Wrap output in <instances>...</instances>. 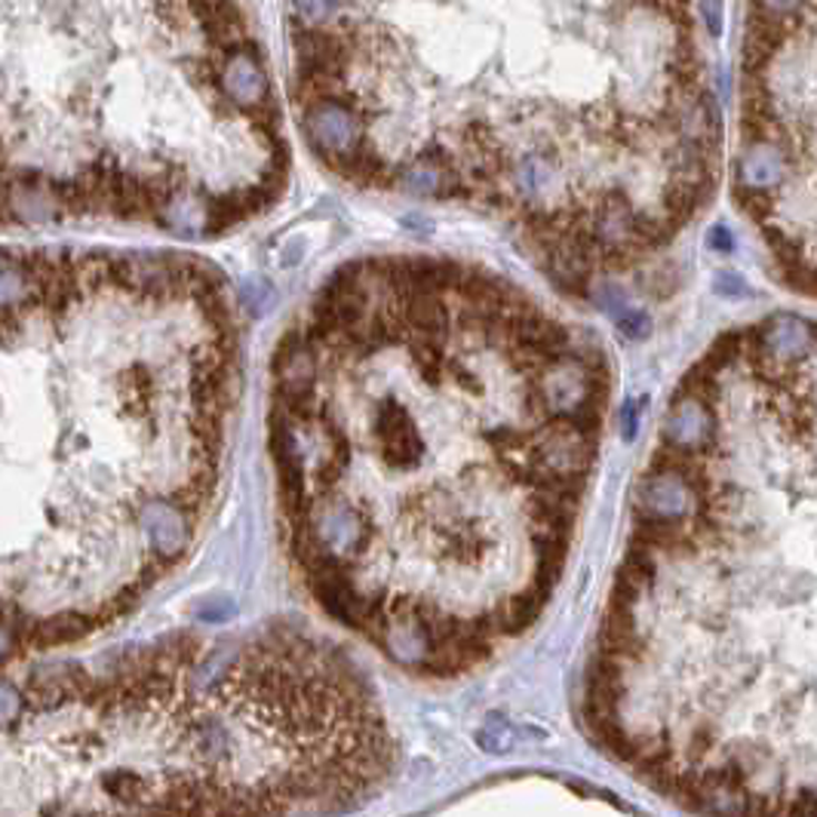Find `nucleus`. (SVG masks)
<instances>
[{
	"instance_id": "1",
	"label": "nucleus",
	"mask_w": 817,
	"mask_h": 817,
	"mask_svg": "<svg viewBox=\"0 0 817 817\" xmlns=\"http://www.w3.org/2000/svg\"><path fill=\"white\" fill-rule=\"evenodd\" d=\"M612 400L602 347L508 277L366 256L270 360L286 553L323 612L415 677H464L544 614Z\"/></svg>"
},
{
	"instance_id": "4",
	"label": "nucleus",
	"mask_w": 817,
	"mask_h": 817,
	"mask_svg": "<svg viewBox=\"0 0 817 817\" xmlns=\"http://www.w3.org/2000/svg\"><path fill=\"white\" fill-rule=\"evenodd\" d=\"M237 391L216 265L0 246V670L102 633L188 560Z\"/></svg>"
},
{
	"instance_id": "3",
	"label": "nucleus",
	"mask_w": 817,
	"mask_h": 817,
	"mask_svg": "<svg viewBox=\"0 0 817 817\" xmlns=\"http://www.w3.org/2000/svg\"><path fill=\"white\" fill-rule=\"evenodd\" d=\"M815 354L796 314L719 335L633 489L584 722L695 811L815 805Z\"/></svg>"
},
{
	"instance_id": "6",
	"label": "nucleus",
	"mask_w": 817,
	"mask_h": 817,
	"mask_svg": "<svg viewBox=\"0 0 817 817\" xmlns=\"http://www.w3.org/2000/svg\"><path fill=\"white\" fill-rule=\"evenodd\" d=\"M817 0H747L735 200L796 293H815Z\"/></svg>"
},
{
	"instance_id": "5",
	"label": "nucleus",
	"mask_w": 817,
	"mask_h": 817,
	"mask_svg": "<svg viewBox=\"0 0 817 817\" xmlns=\"http://www.w3.org/2000/svg\"><path fill=\"white\" fill-rule=\"evenodd\" d=\"M394 766L370 679L295 624L0 682V815H323Z\"/></svg>"
},
{
	"instance_id": "2",
	"label": "nucleus",
	"mask_w": 817,
	"mask_h": 817,
	"mask_svg": "<svg viewBox=\"0 0 817 817\" xmlns=\"http://www.w3.org/2000/svg\"><path fill=\"white\" fill-rule=\"evenodd\" d=\"M289 108L354 188L499 218L590 298L713 200L701 0H289Z\"/></svg>"
}]
</instances>
